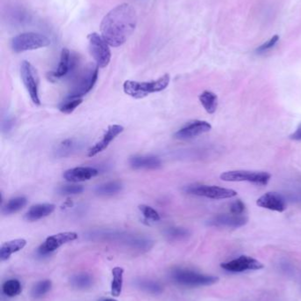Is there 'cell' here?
Instances as JSON below:
<instances>
[{"label":"cell","instance_id":"52a82bcc","mask_svg":"<svg viewBox=\"0 0 301 301\" xmlns=\"http://www.w3.org/2000/svg\"><path fill=\"white\" fill-rule=\"evenodd\" d=\"M89 43V51L92 55L93 58L97 63L99 68H105L112 58L111 50L109 48V44L105 42L103 36H101L97 33H92L88 36Z\"/></svg>","mask_w":301,"mask_h":301},{"label":"cell","instance_id":"484cf974","mask_svg":"<svg viewBox=\"0 0 301 301\" xmlns=\"http://www.w3.org/2000/svg\"><path fill=\"white\" fill-rule=\"evenodd\" d=\"M136 286H138V288L141 290L153 295L162 294L163 290L162 286L158 282L150 279H141L136 282Z\"/></svg>","mask_w":301,"mask_h":301},{"label":"cell","instance_id":"30bf717a","mask_svg":"<svg viewBox=\"0 0 301 301\" xmlns=\"http://www.w3.org/2000/svg\"><path fill=\"white\" fill-rule=\"evenodd\" d=\"M77 238V233L74 232H65V233H59L51 235L48 237L43 244L39 247L37 254L41 257L49 256L50 253L57 250L63 245L75 240Z\"/></svg>","mask_w":301,"mask_h":301},{"label":"cell","instance_id":"2e32d148","mask_svg":"<svg viewBox=\"0 0 301 301\" xmlns=\"http://www.w3.org/2000/svg\"><path fill=\"white\" fill-rule=\"evenodd\" d=\"M256 204L264 209L283 212L286 210V202L281 195L276 192H268L257 200Z\"/></svg>","mask_w":301,"mask_h":301},{"label":"cell","instance_id":"44dd1931","mask_svg":"<svg viewBox=\"0 0 301 301\" xmlns=\"http://www.w3.org/2000/svg\"><path fill=\"white\" fill-rule=\"evenodd\" d=\"M202 107L209 114H214L218 106V98L212 92L204 91L199 96Z\"/></svg>","mask_w":301,"mask_h":301},{"label":"cell","instance_id":"7c38bea8","mask_svg":"<svg viewBox=\"0 0 301 301\" xmlns=\"http://www.w3.org/2000/svg\"><path fill=\"white\" fill-rule=\"evenodd\" d=\"M211 128L212 127L209 122L201 120H195L182 127L181 129H179L176 133L174 134V137L177 139H181V140L190 139L209 132V130H211Z\"/></svg>","mask_w":301,"mask_h":301},{"label":"cell","instance_id":"4fadbf2b","mask_svg":"<svg viewBox=\"0 0 301 301\" xmlns=\"http://www.w3.org/2000/svg\"><path fill=\"white\" fill-rule=\"evenodd\" d=\"M221 267L231 272H242L245 271H257L263 269V265L255 258L249 256H241L238 259H234L222 263Z\"/></svg>","mask_w":301,"mask_h":301},{"label":"cell","instance_id":"8992f818","mask_svg":"<svg viewBox=\"0 0 301 301\" xmlns=\"http://www.w3.org/2000/svg\"><path fill=\"white\" fill-rule=\"evenodd\" d=\"M224 182H247L255 183L256 185H267L271 180V174L267 172L246 171V170H233L224 172L220 176Z\"/></svg>","mask_w":301,"mask_h":301},{"label":"cell","instance_id":"ffe728a7","mask_svg":"<svg viewBox=\"0 0 301 301\" xmlns=\"http://www.w3.org/2000/svg\"><path fill=\"white\" fill-rule=\"evenodd\" d=\"M27 245V241L24 239H16L4 242L0 248V259L1 261H6L9 259L12 254L21 250Z\"/></svg>","mask_w":301,"mask_h":301},{"label":"cell","instance_id":"9c48e42d","mask_svg":"<svg viewBox=\"0 0 301 301\" xmlns=\"http://www.w3.org/2000/svg\"><path fill=\"white\" fill-rule=\"evenodd\" d=\"M185 191L188 194L203 197L214 200L232 199L237 196V192L231 189L209 186V185H191L185 188Z\"/></svg>","mask_w":301,"mask_h":301},{"label":"cell","instance_id":"83f0119b","mask_svg":"<svg viewBox=\"0 0 301 301\" xmlns=\"http://www.w3.org/2000/svg\"><path fill=\"white\" fill-rule=\"evenodd\" d=\"M51 287H52V283L49 279L39 281L38 283L35 284V286H33L32 290H31V295H32V297L35 298V299L43 297L45 294L50 292Z\"/></svg>","mask_w":301,"mask_h":301},{"label":"cell","instance_id":"7402d4cb","mask_svg":"<svg viewBox=\"0 0 301 301\" xmlns=\"http://www.w3.org/2000/svg\"><path fill=\"white\" fill-rule=\"evenodd\" d=\"M94 279L88 273H78L72 276L70 279V284L74 289L78 290H86L93 286Z\"/></svg>","mask_w":301,"mask_h":301},{"label":"cell","instance_id":"8d00e7d4","mask_svg":"<svg viewBox=\"0 0 301 301\" xmlns=\"http://www.w3.org/2000/svg\"><path fill=\"white\" fill-rule=\"evenodd\" d=\"M13 123H14L13 118H12V117H5L3 120V122H2V130L4 132L10 131L12 128V126H13Z\"/></svg>","mask_w":301,"mask_h":301},{"label":"cell","instance_id":"4316f807","mask_svg":"<svg viewBox=\"0 0 301 301\" xmlns=\"http://www.w3.org/2000/svg\"><path fill=\"white\" fill-rule=\"evenodd\" d=\"M21 291H22V286L17 279H9L2 286L3 294L9 298L15 297L21 293Z\"/></svg>","mask_w":301,"mask_h":301},{"label":"cell","instance_id":"4dcf8cb0","mask_svg":"<svg viewBox=\"0 0 301 301\" xmlns=\"http://www.w3.org/2000/svg\"><path fill=\"white\" fill-rule=\"evenodd\" d=\"M165 234L171 240H181L188 236L189 232L182 227H170L166 230Z\"/></svg>","mask_w":301,"mask_h":301},{"label":"cell","instance_id":"3957f363","mask_svg":"<svg viewBox=\"0 0 301 301\" xmlns=\"http://www.w3.org/2000/svg\"><path fill=\"white\" fill-rule=\"evenodd\" d=\"M98 66L89 64L81 71L74 80L66 99H80L92 90L98 78Z\"/></svg>","mask_w":301,"mask_h":301},{"label":"cell","instance_id":"d590c367","mask_svg":"<svg viewBox=\"0 0 301 301\" xmlns=\"http://www.w3.org/2000/svg\"><path fill=\"white\" fill-rule=\"evenodd\" d=\"M278 40H279V36L278 34H276L272 38L270 39L268 42L263 43V45L260 46L256 51L261 53V52H264L266 50H270L272 47H274L275 44L278 42Z\"/></svg>","mask_w":301,"mask_h":301},{"label":"cell","instance_id":"f546056e","mask_svg":"<svg viewBox=\"0 0 301 301\" xmlns=\"http://www.w3.org/2000/svg\"><path fill=\"white\" fill-rule=\"evenodd\" d=\"M82 99H66L64 102L60 104L58 109L64 114H69L73 113L76 107H79L82 103Z\"/></svg>","mask_w":301,"mask_h":301},{"label":"cell","instance_id":"cb8c5ba5","mask_svg":"<svg viewBox=\"0 0 301 301\" xmlns=\"http://www.w3.org/2000/svg\"><path fill=\"white\" fill-rule=\"evenodd\" d=\"M27 200L24 197H18L10 199L2 208V212L5 215L13 214L27 205Z\"/></svg>","mask_w":301,"mask_h":301},{"label":"cell","instance_id":"603a6c76","mask_svg":"<svg viewBox=\"0 0 301 301\" xmlns=\"http://www.w3.org/2000/svg\"><path fill=\"white\" fill-rule=\"evenodd\" d=\"M123 185L120 181H113V182H109V183H104L98 185L95 192L99 196H104V197H108V196H113L116 195L122 191Z\"/></svg>","mask_w":301,"mask_h":301},{"label":"cell","instance_id":"6da1fadb","mask_svg":"<svg viewBox=\"0 0 301 301\" xmlns=\"http://www.w3.org/2000/svg\"><path fill=\"white\" fill-rule=\"evenodd\" d=\"M138 17L131 4H122L113 8L101 23V34L112 47H120L128 41L136 29Z\"/></svg>","mask_w":301,"mask_h":301},{"label":"cell","instance_id":"7a4b0ae2","mask_svg":"<svg viewBox=\"0 0 301 301\" xmlns=\"http://www.w3.org/2000/svg\"><path fill=\"white\" fill-rule=\"evenodd\" d=\"M170 77L169 74H164L158 80L150 82H139L134 80H127L123 85L124 92L126 95L131 96L135 99H143L146 96L164 90L170 84Z\"/></svg>","mask_w":301,"mask_h":301},{"label":"cell","instance_id":"5bb4252c","mask_svg":"<svg viewBox=\"0 0 301 301\" xmlns=\"http://www.w3.org/2000/svg\"><path fill=\"white\" fill-rule=\"evenodd\" d=\"M247 217L243 215L236 214H218L208 221V225L217 227H232L238 228L246 225Z\"/></svg>","mask_w":301,"mask_h":301},{"label":"cell","instance_id":"5b68a950","mask_svg":"<svg viewBox=\"0 0 301 301\" xmlns=\"http://www.w3.org/2000/svg\"><path fill=\"white\" fill-rule=\"evenodd\" d=\"M50 44V40L44 34L27 32L14 36L11 41L12 50L16 53L45 48Z\"/></svg>","mask_w":301,"mask_h":301},{"label":"cell","instance_id":"ba28073f","mask_svg":"<svg viewBox=\"0 0 301 301\" xmlns=\"http://www.w3.org/2000/svg\"><path fill=\"white\" fill-rule=\"evenodd\" d=\"M20 76L30 99L35 105H41L39 98L38 76L37 73L29 62L23 61L20 65Z\"/></svg>","mask_w":301,"mask_h":301},{"label":"cell","instance_id":"d6a6232c","mask_svg":"<svg viewBox=\"0 0 301 301\" xmlns=\"http://www.w3.org/2000/svg\"><path fill=\"white\" fill-rule=\"evenodd\" d=\"M84 191V188L81 185H65L58 189L59 194L64 195H77L81 194Z\"/></svg>","mask_w":301,"mask_h":301},{"label":"cell","instance_id":"f35d334b","mask_svg":"<svg viewBox=\"0 0 301 301\" xmlns=\"http://www.w3.org/2000/svg\"><path fill=\"white\" fill-rule=\"evenodd\" d=\"M99 301H118L116 300H113V299H103Z\"/></svg>","mask_w":301,"mask_h":301},{"label":"cell","instance_id":"f1b7e54d","mask_svg":"<svg viewBox=\"0 0 301 301\" xmlns=\"http://www.w3.org/2000/svg\"><path fill=\"white\" fill-rule=\"evenodd\" d=\"M79 142H76L74 139H67L59 144L57 149V155L59 157H65L69 155L74 152L79 146Z\"/></svg>","mask_w":301,"mask_h":301},{"label":"cell","instance_id":"836d02e7","mask_svg":"<svg viewBox=\"0 0 301 301\" xmlns=\"http://www.w3.org/2000/svg\"><path fill=\"white\" fill-rule=\"evenodd\" d=\"M12 21H14L15 23L18 24H22L23 22H26L27 19V12L21 9H18V10H14V11H12V18H11Z\"/></svg>","mask_w":301,"mask_h":301},{"label":"cell","instance_id":"ac0fdd59","mask_svg":"<svg viewBox=\"0 0 301 301\" xmlns=\"http://www.w3.org/2000/svg\"><path fill=\"white\" fill-rule=\"evenodd\" d=\"M55 207L56 206L52 203L35 204L30 207V209L27 210L24 217L27 221H37L39 219H42L43 217H47L52 213L54 211Z\"/></svg>","mask_w":301,"mask_h":301},{"label":"cell","instance_id":"e0dca14e","mask_svg":"<svg viewBox=\"0 0 301 301\" xmlns=\"http://www.w3.org/2000/svg\"><path fill=\"white\" fill-rule=\"evenodd\" d=\"M98 170L90 167L71 168L63 174L64 179L70 183H80L89 181L98 175Z\"/></svg>","mask_w":301,"mask_h":301},{"label":"cell","instance_id":"d4e9b609","mask_svg":"<svg viewBox=\"0 0 301 301\" xmlns=\"http://www.w3.org/2000/svg\"><path fill=\"white\" fill-rule=\"evenodd\" d=\"M124 270L115 267L112 270V294L114 297H119L123 288Z\"/></svg>","mask_w":301,"mask_h":301},{"label":"cell","instance_id":"d6986e66","mask_svg":"<svg viewBox=\"0 0 301 301\" xmlns=\"http://www.w3.org/2000/svg\"><path fill=\"white\" fill-rule=\"evenodd\" d=\"M129 164L134 169H157L161 168L162 161L154 156H135L129 160Z\"/></svg>","mask_w":301,"mask_h":301},{"label":"cell","instance_id":"277c9868","mask_svg":"<svg viewBox=\"0 0 301 301\" xmlns=\"http://www.w3.org/2000/svg\"><path fill=\"white\" fill-rule=\"evenodd\" d=\"M174 283L187 287L211 286L218 281V278L201 274L188 269H174L170 273Z\"/></svg>","mask_w":301,"mask_h":301},{"label":"cell","instance_id":"e575fe53","mask_svg":"<svg viewBox=\"0 0 301 301\" xmlns=\"http://www.w3.org/2000/svg\"><path fill=\"white\" fill-rule=\"evenodd\" d=\"M245 209H246V207L241 200H236L232 202L230 207L231 212L232 214H236V215H242L245 211Z\"/></svg>","mask_w":301,"mask_h":301},{"label":"cell","instance_id":"8fae6325","mask_svg":"<svg viewBox=\"0 0 301 301\" xmlns=\"http://www.w3.org/2000/svg\"><path fill=\"white\" fill-rule=\"evenodd\" d=\"M77 58L70 52L68 49H63L60 55V60L58 68L55 72L48 73V79L50 81H56L69 75L76 68Z\"/></svg>","mask_w":301,"mask_h":301},{"label":"cell","instance_id":"9a60e30c","mask_svg":"<svg viewBox=\"0 0 301 301\" xmlns=\"http://www.w3.org/2000/svg\"><path fill=\"white\" fill-rule=\"evenodd\" d=\"M123 131V126L119 125V124H113V125L110 126L108 130L102 138V140L97 143L96 145H93L91 148L89 149L88 156L91 158V157L96 156L98 153H102L103 151H105V149L107 148L109 145L111 144V142L113 141Z\"/></svg>","mask_w":301,"mask_h":301},{"label":"cell","instance_id":"1f68e13d","mask_svg":"<svg viewBox=\"0 0 301 301\" xmlns=\"http://www.w3.org/2000/svg\"><path fill=\"white\" fill-rule=\"evenodd\" d=\"M139 210L143 213L144 217L148 220H152V221H158L160 220V215L154 208L150 206L145 205V204H141L139 205Z\"/></svg>","mask_w":301,"mask_h":301},{"label":"cell","instance_id":"74e56055","mask_svg":"<svg viewBox=\"0 0 301 301\" xmlns=\"http://www.w3.org/2000/svg\"><path fill=\"white\" fill-rule=\"evenodd\" d=\"M290 138L294 141H301V123L298 127L297 130L290 136Z\"/></svg>","mask_w":301,"mask_h":301}]
</instances>
